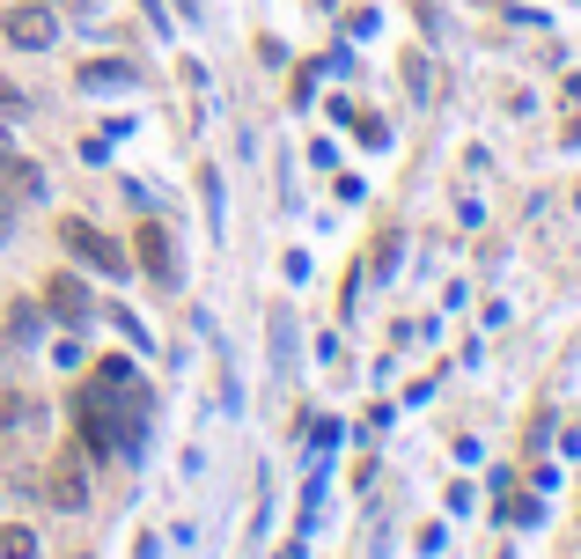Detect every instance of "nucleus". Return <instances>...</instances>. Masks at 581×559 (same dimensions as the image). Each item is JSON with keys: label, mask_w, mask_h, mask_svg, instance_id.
<instances>
[{"label": "nucleus", "mask_w": 581, "mask_h": 559, "mask_svg": "<svg viewBox=\"0 0 581 559\" xmlns=\"http://www.w3.org/2000/svg\"><path fill=\"white\" fill-rule=\"evenodd\" d=\"M405 81H412V97H435V81H427V59H405Z\"/></svg>", "instance_id": "8"}, {"label": "nucleus", "mask_w": 581, "mask_h": 559, "mask_svg": "<svg viewBox=\"0 0 581 559\" xmlns=\"http://www.w3.org/2000/svg\"><path fill=\"white\" fill-rule=\"evenodd\" d=\"M8 236H15V199L0 192V244H8Z\"/></svg>", "instance_id": "9"}, {"label": "nucleus", "mask_w": 581, "mask_h": 559, "mask_svg": "<svg viewBox=\"0 0 581 559\" xmlns=\"http://www.w3.org/2000/svg\"><path fill=\"white\" fill-rule=\"evenodd\" d=\"M133 250H141V266L155 272L163 288H170V280H177V244H170V236H163V221H141V236H133Z\"/></svg>", "instance_id": "3"}, {"label": "nucleus", "mask_w": 581, "mask_h": 559, "mask_svg": "<svg viewBox=\"0 0 581 559\" xmlns=\"http://www.w3.org/2000/svg\"><path fill=\"white\" fill-rule=\"evenodd\" d=\"M45 501H52V508H59V515H74V508H81V501H89V487H81V463H52V479H45Z\"/></svg>", "instance_id": "4"}, {"label": "nucleus", "mask_w": 581, "mask_h": 559, "mask_svg": "<svg viewBox=\"0 0 581 559\" xmlns=\"http://www.w3.org/2000/svg\"><path fill=\"white\" fill-rule=\"evenodd\" d=\"M0 37H8L15 52H52L59 23H52V8H37V0H15V8L0 15Z\"/></svg>", "instance_id": "2"}, {"label": "nucleus", "mask_w": 581, "mask_h": 559, "mask_svg": "<svg viewBox=\"0 0 581 559\" xmlns=\"http://www.w3.org/2000/svg\"><path fill=\"white\" fill-rule=\"evenodd\" d=\"M37 552V537L23 530V523H8V530H0V559H30Z\"/></svg>", "instance_id": "6"}, {"label": "nucleus", "mask_w": 581, "mask_h": 559, "mask_svg": "<svg viewBox=\"0 0 581 559\" xmlns=\"http://www.w3.org/2000/svg\"><path fill=\"white\" fill-rule=\"evenodd\" d=\"M37 8H52V0H37Z\"/></svg>", "instance_id": "10"}, {"label": "nucleus", "mask_w": 581, "mask_h": 559, "mask_svg": "<svg viewBox=\"0 0 581 559\" xmlns=\"http://www.w3.org/2000/svg\"><path fill=\"white\" fill-rule=\"evenodd\" d=\"M45 302L67 316V324H81V310H89V288H81L74 272H52V280H45Z\"/></svg>", "instance_id": "5"}, {"label": "nucleus", "mask_w": 581, "mask_h": 559, "mask_svg": "<svg viewBox=\"0 0 581 559\" xmlns=\"http://www.w3.org/2000/svg\"><path fill=\"white\" fill-rule=\"evenodd\" d=\"M59 244H67L74 258H81V266H97V272H111V280H125V250L111 244L103 228H89L81 214H67V221H59Z\"/></svg>", "instance_id": "1"}, {"label": "nucleus", "mask_w": 581, "mask_h": 559, "mask_svg": "<svg viewBox=\"0 0 581 559\" xmlns=\"http://www.w3.org/2000/svg\"><path fill=\"white\" fill-rule=\"evenodd\" d=\"M111 81H133V74H125L119 59H111V67H103V59H97V67H81V89H111Z\"/></svg>", "instance_id": "7"}]
</instances>
